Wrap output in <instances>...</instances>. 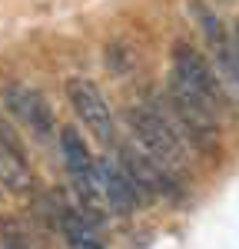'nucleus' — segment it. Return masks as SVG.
<instances>
[{
  "label": "nucleus",
  "instance_id": "nucleus-1",
  "mask_svg": "<svg viewBox=\"0 0 239 249\" xmlns=\"http://www.w3.org/2000/svg\"><path fill=\"white\" fill-rule=\"evenodd\" d=\"M126 123L133 130V140H137L139 150L146 156H153L159 166H166L173 176H179L183 156H186V143L179 140L170 113L163 110V100L150 96L143 103H133L130 113H126Z\"/></svg>",
  "mask_w": 239,
  "mask_h": 249
},
{
  "label": "nucleus",
  "instance_id": "nucleus-2",
  "mask_svg": "<svg viewBox=\"0 0 239 249\" xmlns=\"http://www.w3.org/2000/svg\"><path fill=\"white\" fill-rule=\"evenodd\" d=\"M163 107L173 120L176 133L183 143L196 146L199 153H213L219 146V120L216 107H209L199 93H193L179 77H166V93H163Z\"/></svg>",
  "mask_w": 239,
  "mask_h": 249
},
{
  "label": "nucleus",
  "instance_id": "nucleus-3",
  "mask_svg": "<svg viewBox=\"0 0 239 249\" xmlns=\"http://www.w3.org/2000/svg\"><path fill=\"white\" fill-rule=\"evenodd\" d=\"M120 170L126 173V179L133 183L139 199H156V196H166V199H176L179 196V176L159 166L153 156H146L139 146H123L117 156Z\"/></svg>",
  "mask_w": 239,
  "mask_h": 249
},
{
  "label": "nucleus",
  "instance_id": "nucleus-4",
  "mask_svg": "<svg viewBox=\"0 0 239 249\" xmlns=\"http://www.w3.org/2000/svg\"><path fill=\"white\" fill-rule=\"evenodd\" d=\"M3 107L17 116L37 140H50V136L57 133V116H53L47 96L40 93L37 87H30L23 80H10L3 87Z\"/></svg>",
  "mask_w": 239,
  "mask_h": 249
},
{
  "label": "nucleus",
  "instance_id": "nucleus-5",
  "mask_svg": "<svg viewBox=\"0 0 239 249\" xmlns=\"http://www.w3.org/2000/svg\"><path fill=\"white\" fill-rule=\"evenodd\" d=\"M170 73L179 77L193 93H199L209 107H219L222 103V80L213 70V63L199 53L196 47H189L186 40H176L173 43V67Z\"/></svg>",
  "mask_w": 239,
  "mask_h": 249
},
{
  "label": "nucleus",
  "instance_id": "nucleus-6",
  "mask_svg": "<svg viewBox=\"0 0 239 249\" xmlns=\"http://www.w3.org/2000/svg\"><path fill=\"white\" fill-rule=\"evenodd\" d=\"M67 100L73 107V113L83 120V126L100 140H113L117 123H113V110L106 103V96L93 80L86 77H70L67 80Z\"/></svg>",
  "mask_w": 239,
  "mask_h": 249
},
{
  "label": "nucleus",
  "instance_id": "nucleus-7",
  "mask_svg": "<svg viewBox=\"0 0 239 249\" xmlns=\"http://www.w3.org/2000/svg\"><path fill=\"white\" fill-rule=\"evenodd\" d=\"M97 186H100V199H103V206L110 213L130 216V213L137 210L139 196L133 190V183L126 179V173L120 170L117 160H110V156L97 160Z\"/></svg>",
  "mask_w": 239,
  "mask_h": 249
},
{
  "label": "nucleus",
  "instance_id": "nucleus-8",
  "mask_svg": "<svg viewBox=\"0 0 239 249\" xmlns=\"http://www.w3.org/2000/svg\"><path fill=\"white\" fill-rule=\"evenodd\" d=\"M189 10H193V17L199 20L203 34H206L209 47H213V57H216L222 77H226V80H236V50H233V34L222 27V20H219L216 14L203 3V0H193V3H189Z\"/></svg>",
  "mask_w": 239,
  "mask_h": 249
},
{
  "label": "nucleus",
  "instance_id": "nucleus-9",
  "mask_svg": "<svg viewBox=\"0 0 239 249\" xmlns=\"http://www.w3.org/2000/svg\"><path fill=\"white\" fill-rule=\"evenodd\" d=\"M0 186L7 193H30V186H34L23 146L10 136L7 126H0Z\"/></svg>",
  "mask_w": 239,
  "mask_h": 249
},
{
  "label": "nucleus",
  "instance_id": "nucleus-10",
  "mask_svg": "<svg viewBox=\"0 0 239 249\" xmlns=\"http://www.w3.org/2000/svg\"><path fill=\"white\" fill-rule=\"evenodd\" d=\"M57 226L67 239V249H106L103 239H100V230L97 223H90L86 216L73 206H60V216H57Z\"/></svg>",
  "mask_w": 239,
  "mask_h": 249
},
{
  "label": "nucleus",
  "instance_id": "nucleus-11",
  "mask_svg": "<svg viewBox=\"0 0 239 249\" xmlns=\"http://www.w3.org/2000/svg\"><path fill=\"white\" fill-rule=\"evenodd\" d=\"M0 249H34V246H30L14 226H3V230H0Z\"/></svg>",
  "mask_w": 239,
  "mask_h": 249
},
{
  "label": "nucleus",
  "instance_id": "nucleus-12",
  "mask_svg": "<svg viewBox=\"0 0 239 249\" xmlns=\"http://www.w3.org/2000/svg\"><path fill=\"white\" fill-rule=\"evenodd\" d=\"M233 50H236V80H239V47L233 43Z\"/></svg>",
  "mask_w": 239,
  "mask_h": 249
}]
</instances>
